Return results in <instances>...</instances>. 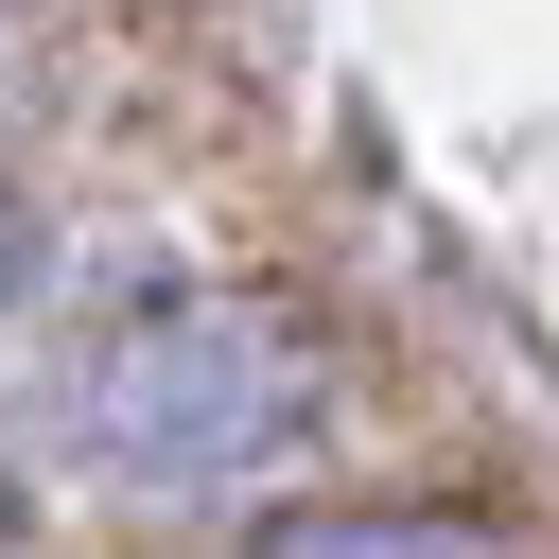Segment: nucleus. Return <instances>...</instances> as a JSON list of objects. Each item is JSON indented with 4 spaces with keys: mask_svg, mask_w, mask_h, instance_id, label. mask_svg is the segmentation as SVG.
<instances>
[{
    "mask_svg": "<svg viewBox=\"0 0 559 559\" xmlns=\"http://www.w3.org/2000/svg\"><path fill=\"white\" fill-rule=\"evenodd\" d=\"M70 419H87V454H105L122 489H245V472L314 419V367L280 349V314L175 297V314H140V332L87 349Z\"/></svg>",
    "mask_w": 559,
    "mask_h": 559,
    "instance_id": "1",
    "label": "nucleus"
},
{
    "mask_svg": "<svg viewBox=\"0 0 559 559\" xmlns=\"http://www.w3.org/2000/svg\"><path fill=\"white\" fill-rule=\"evenodd\" d=\"M0 280H17V227H0Z\"/></svg>",
    "mask_w": 559,
    "mask_h": 559,
    "instance_id": "2",
    "label": "nucleus"
}]
</instances>
